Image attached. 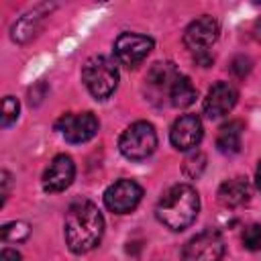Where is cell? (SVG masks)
<instances>
[{"label": "cell", "mask_w": 261, "mask_h": 261, "mask_svg": "<svg viewBox=\"0 0 261 261\" xmlns=\"http://www.w3.org/2000/svg\"><path fill=\"white\" fill-rule=\"evenodd\" d=\"M198 92L192 84V80L188 75H179L169 92V102L175 106V108H188L190 104H194Z\"/></svg>", "instance_id": "17"}, {"label": "cell", "mask_w": 261, "mask_h": 261, "mask_svg": "<svg viewBox=\"0 0 261 261\" xmlns=\"http://www.w3.org/2000/svg\"><path fill=\"white\" fill-rule=\"evenodd\" d=\"M120 153L130 161H143L153 155L157 149V133L155 126L147 120H137L124 128L118 139Z\"/></svg>", "instance_id": "4"}, {"label": "cell", "mask_w": 261, "mask_h": 261, "mask_svg": "<svg viewBox=\"0 0 261 261\" xmlns=\"http://www.w3.org/2000/svg\"><path fill=\"white\" fill-rule=\"evenodd\" d=\"M18 110H20V104L14 96H4L2 100V126H10L12 122H16L18 118Z\"/></svg>", "instance_id": "20"}, {"label": "cell", "mask_w": 261, "mask_h": 261, "mask_svg": "<svg viewBox=\"0 0 261 261\" xmlns=\"http://www.w3.org/2000/svg\"><path fill=\"white\" fill-rule=\"evenodd\" d=\"M222 255H224V239L214 228L202 230L196 237H192L181 251L184 261H220Z\"/></svg>", "instance_id": "6"}, {"label": "cell", "mask_w": 261, "mask_h": 261, "mask_svg": "<svg viewBox=\"0 0 261 261\" xmlns=\"http://www.w3.org/2000/svg\"><path fill=\"white\" fill-rule=\"evenodd\" d=\"M251 186L245 177H232L220 184L218 188V202L224 208H239L249 202Z\"/></svg>", "instance_id": "14"}, {"label": "cell", "mask_w": 261, "mask_h": 261, "mask_svg": "<svg viewBox=\"0 0 261 261\" xmlns=\"http://www.w3.org/2000/svg\"><path fill=\"white\" fill-rule=\"evenodd\" d=\"M218 33H220V27H218V20L204 14L196 20H192L188 24V29L184 31V45L194 53H210L208 49L216 43L218 39Z\"/></svg>", "instance_id": "9"}, {"label": "cell", "mask_w": 261, "mask_h": 261, "mask_svg": "<svg viewBox=\"0 0 261 261\" xmlns=\"http://www.w3.org/2000/svg\"><path fill=\"white\" fill-rule=\"evenodd\" d=\"M237 100H239V92L230 82H216L208 90L202 108L210 120H216L220 116H226L234 108Z\"/></svg>", "instance_id": "12"}, {"label": "cell", "mask_w": 261, "mask_h": 261, "mask_svg": "<svg viewBox=\"0 0 261 261\" xmlns=\"http://www.w3.org/2000/svg\"><path fill=\"white\" fill-rule=\"evenodd\" d=\"M243 245L249 251H261V224H249L243 230Z\"/></svg>", "instance_id": "21"}, {"label": "cell", "mask_w": 261, "mask_h": 261, "mask_svg": "<svg viewBox=\"0 0 261 261\" xmlns=\"http://www.w3.org/2000/svg\"><path fill=\"white\" fill-rule=\"evenodd\" d=\"M255 186L261 190V159L257 163V169H255Z\"/></svg>", "instance_id": "25"}, {"label": "cell", "mask_w": 261, "mask_h": 261, "mask_svg": "<svg viewBox=\"0 0 261 261\" xmlns=\"http://www.w3.org/2000/svg\"><path fill=\"white\" fill-rule=\"evenodd\" d=\"M0 261H22V257H20V253L14 251V249H2Z\"/></svg>", "instance_id": "23"}, {"label": "cell", "mask_w": 261, "mask_h": 261, "mask_svg": "<svg viewBox=\"0 0 261 261\" xmlns=\"http://www.w3.org/2000/svg\"><path fill=\"white\" fill-rule=\"evenodd\" d=\"M104 234V218L98 206L90 200H77L65 214V243L71 253L92 251Z\"/></svg>", "instance_id": "1"}, {"label": "cell", "mask_w": 261, "mask_h": 261, "mask_svg": "<svg viewBox=\"0 0 261 261\" xmlns=\"http://www.w3.org/2000/svg\"><path fill=\"white\" fill-rule=\"evenodd\" d=\"M31 234V228L27 222L14 220V222H6L2 226V241L4 243H22L27 241Z\"/></svg>", "instance_id": "18"}, {"label": "cell", "mask_w": 261, "mask_h": 261, "mask_svg": "<svg viewBox=\"0 0 261 261\" xmlns=\"http://www.w3.org/2000/svg\"><path fill=\"white\" fill-rule=\"evenodd\" d=\"M198 210H200V196L196 188H192L190 184H175L159 198L155 214L161 224L177 232L188 228L196 220Z\"/></svg>", "instance_id": "2"}, {"label": "cell", "mask_w": 261, "mask_h": 261, "mask_svg": "<svg viewBox=\"0 0 261 261\" xmlns=\"http://www.w3.org/2000/svg\"><path fill=\"white\" fill-rule=\"evenodd\" d=\"M43 20H45V12H41V10H33V12L20 16V18L12 24V29H10L12 41H14V43H27V41H31V39L41 31Z\"/></svg>", "instance_id": "16"}, {"label": "cell", "mask_w": 261, "mask_h": 261, "mask_svg": "<svg viewBox=\"0 0 261 261\" xmlns=\"http://www.w3.org/2000/svg\"><path fill=\"white\" fill-rule=\"evenodd\" d=\"M143 198V188L135 179H118L104 192V206L114 214L133 212Z\"/></svg>", "instance_id": "7"}, {"label": "cell", "mask_w": 261, "mask_h": 261, "mask_svg": "<svg viewBox=\"0 0 261 261\" xmlns=\"http://www.w3.org/2000/svg\"><path fill=\"white\" fill-rule=\"evenodd\" d=\"M239 77H245L247 73H249V69H251V59L249 57H245V55H241V57H237L234 61H232V67H230Z\"/></svg>", "instance_id": "22"}, {"label": "cell", "mask_w": 261, "mask_h": 261, "mask_svg": "<svg viewBox=\"0 0 261 261\" xmlns=\"http://www.w3.org/2000/svg\"><path fill=\"white\" fill-rule=\"evenodd\" d=\"M202 137H204V126L196 114H181L179 118H175L169 130V141L177 151L196 149Z\"/></svg>", "instance_id": "11"}, {"label": "cell", "mask_w": 261, "mask_h": 261, "mask_svg": "<svg viewBox=\"0 0 261 261\" xmlns=\"http://www.w3.org/2000/svg\"><path fill=\"white\" fill-rule=\"evenodd\" d=\"M151 51H153V39L147 37V35L122 33L114 41L116 63H120V65H124L128 69H135L137 65H141Z\"/></svg>", "instance_id": "5"}, {"label": "cell", "mask_w": 261, "mask_h": 261, "mask_svg": "<svg viewBox=\"0 0 261 261\" xmlns=\"http://www.w3.org/2000/svg\"><path fill=\"white\" fill-rule=\"evenodd\" d=\"M73 177H75V163L69 155L61 153V155H55L51 159V163L43 171L41 184H43V190L47 194H57V192L67 190L71 186Z\"/></svg>", "instance_id": "10"}, {"label": "cell", "mask_w": 261, "mask_h": 261, "mask_svg": "<svg viewBox=\"0 0 261 261\" xmlns=\"http://www.w3.org/2000/svg\"><path fill=\"white\" fill-rule=\"evenodd\" d=\"M98 126L100 122L94 116V112H67L55 124V128L69 143H88L96 137Z\"/></svg>", "instance_id": "8"}, {"label": "cell", "mask_w": 261, "mask_h": 261, "mask_svg": "<svg viewBox=\"0 0 261 261\" xmlns=\"http://www.w3.org/2000/svg\"><path fill=\"white\" fill-rule=\"evenodd\" d=\"M0 175H2V179H0V181H2V204H4V202H6V198H8V190H10V173L4 169Z\"/></svg>", "instance_id": "24"}, {"label": "cell", "mask_w": 261, "mask_h": 261, "mask_svg": "<svg viewBox=\"0 0 261 261\" xmlns=\"http://www.w3.org/2000/svg\"><path fill=\"white\" fill-rule=\"evenodd\" d=\"M82 80L88 92L96 100H106L114 94L118 86V67L116 61L106 55L90 57L82 67Z\"/></svg>", "instance_id": "3"}, {"label": "cell", "mask_w": 261, "mask_h": 261, "mask_svg": "<svg viewBox=\"0 0 261 261\" xmlns=\"http://www.w3.org/2000/svg\"><path fill=\"white\" fill-rule=\"evenodd\" d=\"M204 167H206V155H204L202 151H194V153H190V155L184 159V165H181L184 173H186L190 179L200 177V173L204 171Z\"/></svg>", "instance_id": "19"}, {"label": "cell", "mask_w": 261, "mask_h": 261, "mask_svg": "<svg viewBox=\"0 0 261 261\" xmlns=\"http://www.w3.org/2000/svg\"><path fill=\"white\" fill-rule=\"evenodd\" d=\"M243 130L245 124L243 120H228L218 128L216 135V147L220 153L224 155H234L241 151V143H243Z\"/></svg>", "instance_id": "15"}, {"label": "cell", "mask_w": 261, "mask_h": 261, "mask_svg": "<svg viewBox=\"0 0 261 261\" xmlns=\"http://www.w3.org/2000/svg\"><path fill=\"white\" fill-rule=\"evenodd\" d=\"M179 75H181V73L175 69L173 63H169V61L161 63V61H159V63H155V65L149 69L145 82H147V88H149V92H151L153 96L161 98L163 94H167V98H169V92H171V88H173V84H175V80H177Z\"/></svg>", "instance_id": "13"}]
</instances>
